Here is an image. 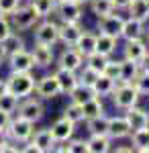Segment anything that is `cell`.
<instances>
[{
  "label": "cell",
  "instance_id": "obj_1",
  "mask_svg": "<svg viewBox=\"0 0 149 153\" xmlns=\"http://www.w3.org/2000/svg\"><path fill=\"white\" fill-rule=\"evenodd\" d=\"M6 84H8V90L19 98H27L35 92V78L31 76V71H10Z\"/></svg>",
  "mask_w": 149,
  "mask_h": 153
},
{
  "label": "cell",
  "instance_id": "obj_2",
  "mask_svg": "<svg viewBox=\"0 0 149 153\" xmlns=\"http://www.w3.org/2000/svg\"><path fill=\"white\" fill-rule=\"evenodd\" d=\"M139 90L135 88V84L133 82H121L118 86H115V90H112V102H115L116 108H131V106H135L139 102Z\"/></svg>",
  "mask_w": 149,
  "mask_h": 153
},
{
  "label": "cell",
  "instance_id": "obj_3",
  "mask_svg": "<svg viewBox=\"0 0 149 153\" xmlns=\"http://www.w3.org/2000/svg\"><path fill=\"white\" fill-rule=\"evenodd\" d=\"M33 133H35V123H31V120H27L23 117L10 118V123L6 127L8 139H12V141H16V143H27L33 137Z\"/></svg>",
  "mask_w": 149,
  "mask_h": 153
},
{
  "label": "cell",
  "instance_id": "obj_4",
  "mask_svg": "<svg viewBox=\"0 0 149 153\" xmlns=\"http://www.w3.org/2000/svg\"><path fill=\"white\" fill-rule=\"evenodd\" d=\"M10 16V25L12 29L16 31H27V29H33L35 25L39 23V14L33 10V6H16V10L8 14Z\"/></svg>",
  "mask_w": 149,
  "mask_h": 153
},
{
  "label": "cell",
  "instance_id": "obj_5",
  "mask_svg": "<svg viewBox=\"0 0 149 153\" xmlns=\"http://www.w3.org/2000/svg\"><path fill=\"white\" fill-rule=\"evenodd\" d=\"M29 141L31 143L27 147H23V151L27 153H49L55 149V139H53L49 129H41L37 133H33V137Z\"/></svg>",
  "mask_w": 149,
  "mask_h": 153
},
{
  "label": "cell",
  "instance_id": "obj_6",
  "mask_svg": "<svg viewBox=\"0 0 149 153\" xmlns=\"http://www.w3.org/2000/svg\"><path fill=\"white\" fill-rule=\"evenodd\" d=\"M59 41L57 37V25L51 23V21H43L35 27V43L37 45H49L53 47Z\"/></svg>",
  "mask_w": 149,
  "mask_h": 153
},
{
  "label": "cell",
  "instance_id": "obj_7",
  "mask_svg": "<svg viewBox=\"0 0 149 153\" xmlns=\"http://www.w3.org/2000/svg\"><path fill=\"white\" fill-rule=\"evenodd\" d=\"M16 110H19V117L27 118L31 123H39L43 118V114H45V108H43L39 98H27L25 102H21L16 106Z\"/></svg>",
  "mask_w": 149,
  "mask_h": 153
},
{
  "label": "cell",
  "instance_id": "obj_8",
  "mask_svg": "<svg viewBox=\"0 0 149 153\" xmlns=\"http://www.w3.org/2000/svg\"><path fill=\"white\" fill-rule=\"evenodd\" d=\"M35 92L41 100H51L55 96L61 94L59 90V84H57V78L55 76H43L35 82Z\"/></svg>",
  "mask_w": 149,
  "mask_h": 153
},
{
  "label": "cell",
  "instance_id": "obj_9",
  "mask_svg": "<svg viewBox=\"0 0 149 153\" xmlns=\"http://www.w3.org/2000/svg\"><path fill=\"white\" fill-rule=\"evenodd\" d=\"M123 23H125V19L121 16V14H115V10L108 12V14H104L98 19V31L104 33V35H110V37H121V29H123Z\"/></svg>",
  "mask_w": 149,
  "mask_h": 153
},
{
  "label": "cell",
  "instance_id": "obj_10",
  "mask_svg": "<svg viewBox=\"0 0 149 153\" xmlns=\"http://www.w3.org/2000/svg\"><path fill=\"white\" fill-rule=\"evenodd\" d=\"M55 12H57L61 23H80L82 4L74 2V0H63V2L55 4Z\"/></svg>",
  "mask_w": 149,
  "mask_h": 153
},
{
  "label": "cell",
  "instance_id": "obj_11",
  "mask_svg": "<svg viewBox=\"0 0 149 153\" xmlns=\"http://www.w3.org/2000/svg\"><path fill=\"white\" fill-rule=\"evenodd\" d=\"M74 127H76V123H72L69 118L61 117L59 120H55L53 123V127H51V135H53V139H55V143H68L72 137H74Z\"/></svg>",
  "mask_w": 149,
  "mask_h": 153
},
{
  "label": "cell",
  "instance_id": "obj_12",
  "mask_svg": "<svg viewBox=\"0 0 149 153\" xmlns=\"http://www.w3.org/2000/svg\"><path fill=\"white\" fill-rule=\"evenodd\" d=\"M82 29L78 23H61L57 25V37L59 41L63 43V45H68V47H74V43L78 41V37L82 35Z\"/></svg>",
  "mask_w": 149,
  "mask_h": 153
},
{
  "label": "cell",
  "instance_id": "obj_13",
  "mask_svg": "<svg viewBox=\"0 0 149 153\" xmlns=\"http://www.w3.org/2000/svg\"><path fill=\"white\" fill-rule=\"evenodd\" d=\"M8 65H10V71H31L35 68V61L27 49H21L8 57Z\"/></svg>",
  "mask_w": 149,
  "mask_h": 153
},
{
  "label": "cell",
  "instance_id": "obj_14",
  "mask_svg": "<svg viewBox=\"0 0 149 153\" xmlns=\"http://www.w3.org/2000/svg\"><path fill=\"white\" fill-rule=\"evenodd\" d=\"M110 139H123L131 135V125L127 117H110L108 118V133H106Z\"/></svg>",
  "mask_w": 149,
  "mask_h": 153
},
{
  "label": "cell",
  "instance_id": "obj_15",
  "mask_svg": "<svg viewBox=\"0 0 149 153\" xmlns=\"http://www.w3.org/2000/svg\"><path fill=\"white\" fill-rule=\"evenodd\" d=\"M53 76L57 78V84H59L61 94H69V92H72L78 84H80L78 76H76V71H72V70H63V68H59Z\"/></svg>",
  "mask_w": 149,
  "mask_h": 153
},
{
  "label": "cell",
  "instance_id": "obj_16",
  "mask_svg": "<svg viewBox=\"0 0 149 153\" xmlns=\"http://www.w3.org/2000/svg\"><path fill=\"white\" fill-rule=\"evenodd\" d=\"M59 68L78 71V70L84 68V57H82L76 49H66V51L59 55Z\"/></svg>",
  "mask_w": 149,
  "mask_h": 153
},
{
  "label": "cell",
  "instance_id": "obj_17",
  "mask_svg": "<svg viewBox=\"0 0 149 153\" xmlns=\"http://www.w3.org/2000/svg\"><path fill=\"white\" fill-rule=\"evenodd\" d=\"M127 120H129V125H131V131H137V129H145L149 125V114L143 110V108H139L137 104L131 106V108H127Z\"/></svg>",
  "mask_w": 149,
  "mask_h": 153
},
{
  "label": "cell",
  "instance_id": "obj_18",
  "mask_svg": "<svg viewBox=\"0 0 149 153\" xmlns=\"http://www.w3.org/2000/svg\"><path fill=\"white\" fill-rule=\"evenodd\" d=\"M74 49L80 53L82 57L94 53V51H96V35H94V33H88V31H82V35L78 37V41L74 43Z\"/></svg>",
  "mask_w": 149,
  "mask_h": 153
},
{
  "label": "cell",
  "instance_id": "obj_19",
  "mask_svg": "<svg viewBox=\"0 0 149 153\" xmlns=\"http://www.w3.org/2000/svg\"><path fill=\"white\" fill-rule=\"evenodd\" d=\"M21 49H25V41L16 35L14 31H12L8 37H4V39L0 41V51H2L4 57H10V55H14V53L21 51Z\"/></svg>",
  "mask_w": 149,
  "mask_h": 153
},
{
  "label": "cell",
  "instance_id": "obj_20",
  "mask_svg": "<svg viewBox=\"0 0 149 153\" xmlns=\"http://www.w3.org/2000/svg\"><path fill=\"white\" fill-rule=\"evenodd\" d=\"M31 55H33V61L37 68H49L53 63V49L49 47V45H37L31 51Z\"/></svg>",
  "mask_w": 149,
  "mask_h": 153
},
{
  "label": "cell",
  "instance_id": "obj_21",
  "mask_svg": "<svg viewBox=\"0 0 149 153\" xmlns=\"http://www.w3.org/2000/svg\"><path fill=\"white\" fill-rule=\"evenodd\" d=\"M147 53V45L143 43V39H131L127 41L125 45V59H131V61H141V57Z\"/></svg>",
  "mask_w": 149,
  "mask_h": 153
},
{
  "label": "cell",
  "instance_id": "obj_22",
  "mask_svg": "<svg viewBox=\"0 0 149 153\" xmlns=\"http://www.w3.org/2000/svg\"><path fill=\"white\" fill-rule=\"evenodd\" d=\"M121 37L125 41H131V39H141L143 37V23L137 21V19H127L123 23V29H121Z\"/></svg>",
  "mask_w": 149,
  "mask_h": 153
},
{
  "label": "cell",
  "instance_id": "obj_23",
  "mask_svg": "<svg viewBox=\"0 0 149 153\" xmlns=\"http://www.w3.org/2000/svg\"><path fill=\"white\" fill-rule=\"evenodd\" d=\"M115 86H116V80L108 78L106 74H100L96 78V82L92 84V92H94V96H110Z\"/></svg>",
  "mask_w": 149,
  "mask_h": 153
},
{
  "label": "cell",
  "instance_id": "obj_24",
  "mask_svg": "<svg viewBox=\"0 0 149 153\" xmlns=\"http://www.w3.org/2000/svg\"><path fill=\"white\" fill-rule=\"evenodd\" d=\"M127 10L131 14V19L145 23V21H149V0H131Z\"/></svg>",
  "mask_w": 149,
  "mask_h": 153
},
{
  "label": "cell",
  "instance_id": "obj_25",
  "mask_svg": "<svg viewBox=\"0 0 149 153\" xmlns=\"http://www.w3.org/2000/svg\"><path fill=\"white\" fill-rule=\"evenodd\" d=\"M88 153H106L110 151V137L108 135H90L86 141Z\"/></svg>",
  "mask_w": 149,
  "mask_h": 153
},
{
  "label": "cell",
  "instance_id": "obj_26",
  "mask_svg": "<svg viewBox=\"0 0 149 153\" xmlns=\"http://www.w3.org/2000/svg\"><path fill=\"white\" fill-rule=\"evenodd\" d=\"M139 71H141V68H139L137 61L123 59V61H121V74H118V80H116V82H135Z\"/></svg>",
  "mask_w": 149,
  "mask_h": 153
},
{
  "label": "cell",
  "instance_id": "obj_27",
  "mask_svg": "<svg viewBox=\"0 0 149 153\" xmlns=\"http://www.w3.org/2000/svg\"><path fill=\"white\" fill-rule=\"evenodd\" d=\"M116 41H118L116 37L98 33V35H96V51L102 53V55H106V57H110V55L115 53V49H116Z\"/></svg>",
  "mask_w": 149,
  "mask_h": 153
},
{
  "label": "cell",
  "instance_id": "obj_28",
  "mask_svg": "<svg viewBox=\"0 0 149 153\" xmlns=\"http://www.w3.org/2000/svg\"><path fill=\"white\" fill-rule=\"evenodd\" d=\"M88 133L90 135H106L108 133V117L102 112L94 118H88Z\"/></svg>",
  "mask_w": 149,
  "mask_h": 153
},
{
  "label": "cell",
  "instance_id": "obj_29",
  "mask_svg": "<svg viewBox=\"0 0 149 153\" xmlns=\"http://www.w3.org/2000/svg\"><path fill=\"white\" fill-rule=\"evenodd\" d=\"M82 110H84V120H88V118H94V117H98V114H102L104 106H102V102L98 100V96H94V98L86 100V102L82 104Z\"/></svg>",
  "mask_w": 149,
  "mask_h": 153
},
{
  "label": "cell",
  "instance_id": "obj_30",
  "mask_svg": "<svg viewBox=\"0 0 149 153\" xmlns=\"http://www.w3.org/2000/svg\"><path fill=\"white\" fill-rule=\"evenodd\" d=\"M69 98H72V102H78V104H84L86 100H90L94 98V92H92L90 86H84V84H78L72 92H69Z\"/></svg>",
  "mask_w": 149,
  "mask_h": 153
},
{
  "label": "cell",
  "instance_id": "obj_31",
  "mask_svg": "<svg viewBox=\"0 0 149 153\" xmlns=\"http://www.w3.org/2000/svg\"><path fill=\"white\" fill-rule=\"evenodd\" d=\"M31 6L39 14V19H45L51 12H55V0H31Z\"/></svg>",
  "mask_w": 149,
  "mask_h": 153
},
{
  "label": "cell",
  "instance_id": "obj_32",
  "mask_svg": "<svg viewBox=\"0 0 149 153\" xmlns=\"http://www.w3.org/2000/svg\"><path fill=\"white\" fill-rule=\"evenodd\" d=\"M131 143H133V149L139 151L143 147H149V129H137V131H131Z\"/></svg>",
  "mask_w": 149,
  "mask_h": 153
},
{
  "label": "cell",
  "instance_id": "obj_33",
  "mask_svg": "<svg viewBox=\"0 0 149 153\" xmlns=\"http://www.w3.org/2000/svg\"><path fill=\"white\" fill-rule=\"evenodd\" d=\"M84 59H86V65L92 68L94 71H98V74H102V71H104L106 61H108V57L102 55V53H98V51H94V53H90V55H86Z\"/></svg>",
  "mask_w": 149,
  "mask_h": 153
},
{
  "label": "cell",
  "instance_id": "obj_34",
  "mask_svg": "<svg viewBox=\"0 0 149 153\" xmlns=\"http://www.w3.org/2000/svg\"><path fill=\"white\" fill-rule=\"evenodd\" d=\"M88 2H90V10H92V14H96L98 19L115 10V6H112V0H88Z\"/></svg>",
  "mask_w": 149,
  "mask_h": 153
},
{
  "label": "cell",
  "instance_id": "obj_35",
  "mask_svg": "<svg viewBox=\"0 0 149 153\" xmlns=\"http://www.w3.org/2000/svg\"><path fill=\"white\" fill-rule=\"evenodd\" d=\"M16 106H19V96L16 94H12L10 90H6L4 94L0 96V108L2 110H6V112H14L16 110Z\"/></svg>",
  "mask_w": 149,
  "mask_h": 153
},
{
  "label": "cell",
  "instance_id": "obj_36",
  "mask_svg": "<svg viewBox=\"0 0 149 153\" xmlns=\"http://www.w3.org/2000/svg\"><path fill=\"white\" fill-rule=\"evenodd\" d=\"M63 117L69 118L72 123H80V120H84L82 104H78V102H69V104L66 106V110H63Z\"/></svg>",
  "mask_w": 149,
  "mask_h": 153
},
{
  "label": "cell",
  "instance_id": "obj_37",
  "mask_svg": "<svg viewBox=\"0 0 149 153\" xmlns=\"http://www.w3.org/2000/svg\"><path fill=\"white\" fill-rule=\"evenodd\" d=\"M135 88L139 90V94L149 96V71H139V76L135 78Z\"/></svg>",
  "mask_w": 149,
  "mask_h": 153
},
{
  "label": "cell",
  "instance_id": "obj_38",
  "mask_svg": "<svg viewBox=\"0 0 149 153\" xmlns=\"http://www.w3.org/2000/svg\"><path fill=\"white\" fill-rule=\"evenodd\" d=\"M98 76H100L98 71H94L92 68H88V65H86V68L80 71L78 80H80V84H84V86H90V88H92V84L96 82V78H98Z\"/></svg>",
  "mask_w": 149,
  "mask_h": 153
},
{
  "label": "cell",
  "instance_id": "obj_39",
  "mask_svg": "<svg viewBox=\"0 0 149 153\" xmlns=\"http://www.w3.org/2000/svg\"><path fill=\"white\" fill-rule=\"evenodd\" d=\"M102 74H106V76L112 78V80H118V74H121V61H112V59H108Z\"/></svg>",
  "mask_w": 149,
  "mask_h": 153
},
{
  "label": "cell",
  "instance_id": "obj_40",
  "mask_svg": "<svg viewBox=\"0 0 149 153\" xmlns=\"http://www.w3.org/2000/svg\"><path fill=\"white\" fill-rule=\"evenodd\" d=\"M68 147H69V153H88V147H86L84 139H69Z\"/></svg>",
  "mask_w": 149,
  "mask_h": 153
},
{
  "label": "cell",
  "instance_id": "obj_41",
  "mask_svg": "<svg viewBox=\"0 0 149 153\" xmlns=\"http://www.w3.org/2000/svg\"><path fill=\"white\" fill-rule=\"evenodd\" d=\"M19 2H21V0H0V14H4V16L12 14V12L16 10Z\"/></svg>",
  "mask_w": 149,
  "mask_h": 153
},
{
  "label": "cell",
  "instance_id": "obj_42",
  "mask_svg": "<svg viewBox=\"0 0 149 153\" xmlns=\"http://www.w3.org/2000/svg\"><path fill=\"white\" fill-rule=\"evenodd\" d=\"M12 33V25L8 21V16H4V14H0V41L4 39V37H8Z\"/></svg>",
  "mask_w": 149,
  "mask_h": 153
},
{
  "label": "cell",
  "instance_id": "obj_43",
  "mask_svg": "<svg viewBox=\"0 0 149 153\" xmlns=\"http://www.w3.org/2000/svg\"><path fill=\"white\" fill-rule=\"evenodd\" d=\"M10 118H12L10 112H6V110H2V108H0V129H6V127H8V123H10Z\"/></svg>",
  "mask_w": 149,
  "mask_h": 153
},
{
  "label": "cell",
  "instance_id": "obj_44",
  "mask_svg": "<svg viewBox=\"0 0 149 153\" xmlns=\"http://www.w3.org/2000/svg\"><path fill=\"white\" fill-rule=\"evenodd\" d=\"M139 68H141V71H149V51L141 57V61H139Z\"/></svg>",
  "mask_w": 149,
  "mask_h": 153
},
{
  "label": "cell",
  "instance_id": "obj_45",
  "mask_svg": "<svg viewBox=\"0 0 149 153\" xmlns=\"http://www.w3.org/2000/svg\"><path fill=\"white\" fill-rule=\"evenodd\" d=\"M131 4V0H112V6L115 8H127Z\"/></svg>",
  "mask_w": 149,
  "mask_h": 153
},
{
  "label": "cell",
  "instance_id": "obj_46",
  "mask_svg": "<svg viewBox=\"0 0 149 153\" xmlns=\"http://www.w3.org/2000/svg\"><path fill=\"white\" fill-rule=\"evenodd\" d=\"M4 143H8V135H6V129H0V149Z\"/></svg>",
  "mask_w": 149,
  "mask_h": 153
},
{
  "label": "cell",
  "instance_id": "obj_47",
  "mask_svg": "<svg viewBox=\"0 0 149 153\" xmlns=\"http://www.w3.org/2000/svg\"><path fill=\"white\" fill-rule=\"evenodd\" d=\"M6 90H8V84H6V80H2V78H0V96L4 94Z\"/></svg>",
  "mask_w": 149,
  "mask_h": 153
},
{
  "label": "cell",
  "instance_id": "obj_48",
  "mask_svg": "<svg viewBox=\"0 0 149 153\" xmlns=\"http://www.w3.org/2000/svg\"><path fill=\"white\" fill-rule=\"evenodd\" d=\"M4 59H6V57H4V55H2V51H0V68H2V63H4Z\"/></svg>",
  "mask_w": 149,
  "mask_h": 153
},
{
  "label": "cell",
  "instance_id": "obj_49",
  "mask_svg": "<svg viewBox=\"0 0 149 153\" xmlns=\"http://www.w3.org/2000/svg\"><path fill=\"white\" fill-rule=\"evenodd\" d=\"M74 2H78V4H84V2H88V0H74Z\"/></svg>",
  "mask_w": 149,
  "mask_h": 153
},
{
  "label": "cell",
  "instance_id": "obj_50",
  "mask_svg": "<svg viewBox=\"0 0 149 153\" xmlns=\"http://www.w3.org/2000/svg\"><path fill=\"white\" fill-rule=\"evenodd\" d=\"M59 2H63V0H55V4H59Z\"/></svg>",
  "mask_w": 149,
  "mask_h": 153
},
{
  "label": "cell",
  "instance_id": "obj_51",
  "mask_svg": "<svg viewBox=\"0 0 149 153\" xmlns=\"http://www.w3.org/2000/svg\"><path fill=\"white\" fill-rule=\"evenodd\" d=\"M147 129H149V125H147Z\"/></svg>",
  "mask_w": 149,
  "mask_h": 153
}]
</instances>
